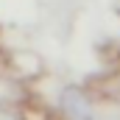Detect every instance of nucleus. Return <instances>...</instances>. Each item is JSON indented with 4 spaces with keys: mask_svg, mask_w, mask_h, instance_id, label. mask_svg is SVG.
I'll list each match as a JSON object with an SVG mask.
<instances>
[{
    "mask_svg": "<svg viewBox=\"0 0 120 120\" xmlns=\"http://www.w3.org/2000/svg\"><path fill=\"white\" fill-rule=\"evenodd\" d=\"M59 112L64 120H92L95 117V106H92L90 95L81 87H64L59 92Z\"/></svg>",
    "mask_w": 120,
    "mask_h": 120,
    "instance_id": "1",
    "label": "nucleus"
},
{
    "mask_svg": "<svg viewBox=\"0 0 120 120\" xmlns=\"http://www.w3.org/2000/svg\"><path fill=\"white\" fill-rule=\"evenodd\" d=\"M11 67H14V73L20 78H39V73L45 70L42 59L36 53H31V50H17L11 56Z\"/></svg>",
    "mask_w": 120,
    "mask_h": 120,
    "instance_id": "2",
    "label": "nucleus"
},
{
    "mask_svg": "<svg viewBox=\"0 0 120 120\" xmlns=\"http://www.w3.org/2000/svg\"><path fill=\"white\" fill-rule=\"evenodd\" d=\"M0 120H25V112H22L17 103L0 101Z\"/></svg>",
    "mask_w": 120,
    "mask_h": 120,
    "instance_id": "3",
    "label": "nucleus"
}]
</instances>
